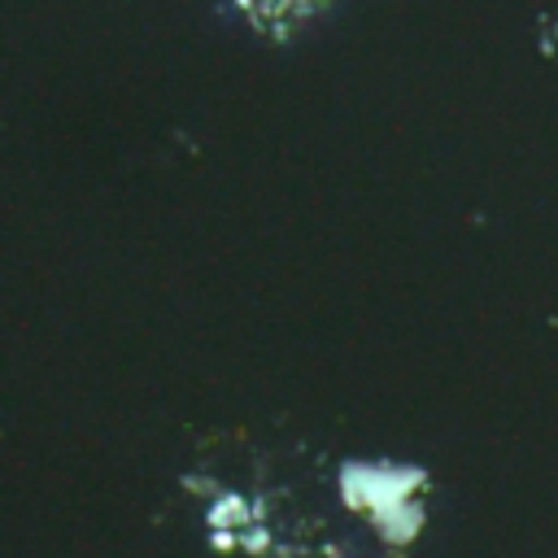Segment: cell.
<instances>
[{
  "label": "cell",
  "instance_id": "1",
  "mask_svg": "<svg viewBox=\"0 0 558 558\" xmlns=\"http://www.w3.org/2000/svg\"><path fill=\"white\" fill-rule=\"evenodd\" d=\"M331 493L336 506L375 536L384 558H410V549L432 527L436 475L414 458L349 453L331 471Z\"/></svg>",
  "mask_w": 558,
  "mask_h": 558
},
{
  "label": "cell",
  "instance_id": "2",
  "mask_svg": "<svg viewBox=\"0 0 558 558\" xmlns=\"http://www.w3.org/2000/svg\"><path fill=\"white\" fill-rule=\"evenodd\" d=\"M231 9L266 44H292L331 9V0H231Z\"/></svg>",
  "mask_w": 558,
  "mask_h": 558
},
{
  "label": "cell",
  "instance_id": "3",
  "mask_svg": "<svg viewBox=\"0 0 558 558\" xmlns=\"http://www.w3.org/2000/svg\"><path fill=\"white\" fill-rule=\"evenodd\" d=\"M532 44H536V57L558 65V4H545L536 17H532Z\"/></svg>",
  "mask_w": 558,
  "mask_h": 558
}]
</instances>
